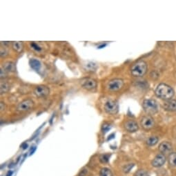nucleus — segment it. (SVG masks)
<instances>
[{"label":"nucleus","mask_w":176,"mask_h":176,"mask_svg":"<svg viewBox=\"0 0 176 176\" xmlns=\"http://www.w3.org/2000/svg\"><path fill=\"white\" fill-rule=\"evenodd\" d=\"M155 94L161 99L168 100H171L174 95L173 89L165 84H160L155 89Z\"/></svg>","instance_id":"nucleus-1"},{"label":"nucleus","mask_w":176,"mask_h":176,"mask_svg":"<svg viewBox=\"0 0 176 176\" xmlns=\"http://www.w3.org/2000/svg\"><path fill=\"white\" fill-rule=\"evenodd\" d=\"M147 71V64L145 62L139 61L134 64L131 69V74L134 77H142Z\"/></svg>","instance_id":"nucleus-2"},{"label":"nucleus","mask_w":176,"mask_h":176,"mask_svg":"<svg viewBox=\"0 0 176 176\" xmlns=\"http://www.w3.org/2000/svg\"><path fill=\"white\" fill-rule=\"evenodd\" d=\"M142 106H143V108L145 111V112L148 113V114H155L158 111V104L157 102L154 100H145L143 102Z\"/></svg>","instance_id":"nucleus-3"},{"label":"nucleus","mask_w":176,"mask_h":176,"mask_svg":"<svg viewBox=\"0 0 176 176\" xmlns=\"http://www.w3.org/2000/svg\"><path fill=\"white\" fill-rule=\"evenodd\" d=\"M104 111L110 115H115L119 111V104L117 101L109 100L104 104Z\"/></svg>","instance_id":"nucleus-4"},{"label":"nucleus","mask_w":176,"mask_h":176,"mask_svg":"<svg viewBox=\"0 0 176 176\" xmlns=\"http://www.w3.org/2000/svg\"><path fill=\"white\" fill-rule=\"evenodd\" d=\"M124 86V81L122 79H113L110 80L107 84V88L109 91H120Z\"/></svg>","instance_id":"nucleus-5"},{"label":"nucleus","mask_w":176,"mask_h":176,"mask_svg":"<svg viewBox=\"0 0 176 176\" xmlns=\"http://www.w3.org/2000/svg\"><path fill=\"white\" fill-rule=\"evenodd\" d=\"M140 124H141V126L144 129H145V130H150V129H151L154 126L155 122L153 117L147 115V116H144L142 117Z\"/></svg>","instance_id":"nucleus-6"},{"label":"nucleus","mask_w":176,"mask_h":176,"mask_svg":"<svg viewBox=\"0 0 176 176\" xmlns=\"http://www.w3.org/2000/svg\"><path fill=\"white\" fill-rule=\"evenodd\" d=\"M81 85L86 90H93L97 87V82L91 78H84L81 80Z\"/></svg>","instance_id":"nucleus-7"},{"label":"nucleus","mask_w":176,"mask_h":176,"mask_svg":"<svg viewBox=\"0 0 176 176\" xmlns=\"http://www.w3.org/2000/svg\"><path fill=\"white\" fill-rule=\"evenodd\" d=\"M34 106V102L31 100H25L20 102L17 106V110L19 111H26L30 110Z\"/></svg>","instance_id":"nucleus-8"},{"label":"nucleus","mask_w":176,"mask_h":176,"mask_svg":"<svg viewBox=\"0 0 176 176\" xmlns=\"http://www.w3.org/2000/svg\"><path fill=\"white\" fill-rule=\"evenodd\" d=\"M166 157L165 155L162 153H160V154H157L156 156L154 157V159L152 161V166L154 167H161L165 164L166 162Z\"/></svg>","instance_id":"nucleus-9"},{"label":"nucleus","mask_w":176,"mask_h":176,"mask_svg":"<svg viewBox=\"0 0 176 176\" xmlns=\"http://www.w3.org/2000/svg\"><path fill=\"white\" fill-rule=\"evenodd\" d=\"M35 94L37 95V97H45L46 95H48L50 93V90L47 87V86H44V85H39L37 86L36 88H35Z\"/></svg>","instance_id":"nucleus-10"},{"label":"nucleus","mask_w":176,"mask_h":176,"mask_svg":"<svg viewBox=\"0 0 176 176\" xmlns=\"http://www.w3.org/2000/svg\"><path fill=\"white\" fill-rule=\"evenodd\" d=\"M124 128L129 133H134L136 132L139 127H138L136 122L133 121V120H128L124 124Z\"/></svg>","instance_id":"nucleus-11"},{"label":"nucleus","mask_w":176,"mask_h":176,"mask_svg":"<svg viewBox=\"0 0 176 176\" xmlns=\"http://www.w3.org/2000/svg\"><path fill=\"white\" fill-rule=\"evenodd\" d=\"M171 150H172V145L168 142H163L160 144L159 151L162 154L164 155L170 153Z\"/></svg>","instance_id":"nucleus-12"},{"label":"nucleus","mask_w":176,"mask_h":176,"mask_svg":"<svg viewBox=\"0 0 176 176\" xmlns=\"http://www.w3.org/2000/svg\"><path fill=\"white\" fill-rule=\"evenodd\" d=\"M164 108L168 111H176V100L171 99L166 100L164 103Z\"/></svg>","instance_id":"nucleus-13"},{"label":"nucleus","mask_w":176,"mask_h":176,"mask_svg":"<svg viewBox=\"0 0 176 176\" xmlns=\"http://www.w3.org/2000/svg\"><path fill=\"white\" fill-rule=\"evenodd\" d=\"M29 64L30 67L36 71H39L42 67L41 62L37 59H30L29 61Z\"/></svg>","instance_id":"nucleus-14"},{"label":"nucleus","mask_w":176,"mask_h":176,"mask_svg":"<svg viewBox=\"0 0 176 176\" xmlns=\"http://www.w3.org/2000/svg\"><path fill=\"white\" fill-rule=\"evenodd\" d=\"M4 71H8V72H14L15 71V65L13 62H8L4 64Z\"/></svg>","instance_id":"nucleus-15"},{"label":"nucleus","mask_w":176,"mask_h":176,"mask_svg":"<svg viewBox=\"0 0 176 176\" xmlns=\"http://www.w3.org/2000/svg\"><path fill=\"white\" fill-rule=\"evenodd\" d=\"M13 50L16 51L17 53L22 52L23 50V44L22 42L16 41L13 42Z\"/></svg>","instance_id":"nucleus-16"},{"label":"nucleus","mask_w":176,"mask_h":176,"mask_svg":"<svg viewBox=\"0 0 176 176\" xmlns=\"http://www.w3.org/2000/svg\"><path fill=\"white\" fill-rule=\"evenodd\" d=\"M84 68L88 71H95L97 68V65L95 62H90L84 65Z\"/></svg>","instance_id":"nucleus-17"},{"label":"nucleus","mask_w":176,"mask_h":176,"mask_svg":"<svg viewBox=\"0 0 176 176\" xmlns=\"http://www.w3.org/2000/svg\"><path fill=\"white\" fill-rule=\"evenodd\" d=\"M169 164L172 167L176 166V153H171L169 156Z\"/></svg>","instance_id":"nucleus-18"},{"label":"nucleus","mask_w":176,"mask_h":176,"mask_svg":"<svg viewBox=\"0 0 176 176\" xmlns=\"http://www.w3.org/2000/svg\"><path fill=\"white\" fill-rule=\"evenodd\" d=\"M100 176H113V174L110 169L106 168V167H104V168H102L101 170H100Z\"/></svg>","instance_id":"nucleus-19"},{"label":"nucleus","mask_w":176,"mask_h":176,"mask_svg":"<svg viewBox=\"0 0 176 176\" xmlns=\"http://www.w3.org/2000/svg\"><path fill=\"white\" fill-rule=\"evenodd\" d=\"M158 137L156 136H151L149 137L146 140V144H148L149 146H155L158 142Z\"/></svg>","instance_id":"nucleus-20"},{"label":"nucleus","mask_w":176,"mask_h":176,"mask_svg":"<svg viewBox=\"0 0 176 176\" xmlns=\"http://www.w3.org/2000/svg\"><path fill=\"white\" fill-rule=\"evenodd\" d=\"M109 158H110V155L109 154H103L100 155V161L101 163H103V164L107 163V162L109 161Z\"/></svg>","instance_id":"nucleus-21"},{"label":"nucleus","mask_w":176,"mask_h":176,"mask_svg":"<svg viewBox=\"0 0 176 176\" xmlns=\"http://www.w3.org/2000/svg\"><path fill=\"white\" fill-rule=\"evenodd\" d=\"M0 89H1V93H6L7 91L9 90V85L7 83H3V82H1V86H0Z\"/></svg>","instance_id":"nucleus-22"},{"label":"nucleus","mask_w":176,"mask_h":176,"mask_svg":"<svg viewBox=\"0 0 176 176\" xmlns=\"http://www.w3.org/2000/svg\"><path fill=\"white\" fill-rule=\"evenodd\" d=\"M135 176H149V173L147 171L143 169H140V170L137 171L134 174Z\"/></svg>","instance_id":"nucleus-23"},{"label":"nucleus","mask_w":176,"mask_h":176,"mask_svg":"<svg viewBox=\"0 0 176 176\" xmlns=\"http://www.w3.org/2000/svg\"><path fill=\"white\" fill-rule=\"evenodd\" d=\"M135 164H126V165H125L124 166L123 168V171L125 173H128L130 172V171H131V169H132L133 167H134Z\"/></svg>","instance_id":"nucleus-24"},{"label":"nucleus","mask_w":176,"mask_h":176,"mask_svg":"<svg viewBox=\"0 0 176 176\" xmlns=\"http://www.w3.org/2000/svg\"><path fill=\"white\" fill-rule=\"evenodd\" d=\"M111 128V126L110 124H108L107 123H105V124H104L103 125H102V130L104 133H106L107 131H108L109 130H110Z\"/></svg>","instance_id":"nucleus-25"},{"label":"nucleus","mask_w":176,"mask_h":176,"mask_svg":"<svg viewBox=\"0 0 176 176\" xmlns=\"http://www.w3.org/2000/svg\"><path fill=\"white\" fill-rule=\"evenodd\" d=\"M30 45H31V47L33 48V49H34L35 50H36V51H41L42 50L41 47H39V46L37 45V44L35 43V42H32Z\"/></svg>","instance_id":"nucleus-26"},{"label":"nucleus","mask_w":176,"mask_h":176,"mask_svg":"<svg viewBox=\"0 0 176 176\" xmlns=\"http://www.w3.org/2000/svg\"><path fill=\"white\" fill-rule=\"evenodd\" d=\"M88 173V171L86 170V169H83L82 170L80 171V172L79 173L78 176H86L87 175Z\"/></svg>","instance_id":"nucleus-27"},{"label":"nucleus","mask_w":176,"mask_h":176,"mask_svg":"<svg viewBox=\"0 0 176 176\" xmlns=\"http://www.w3.org/2000/svg\"><path fill=\"white\" fill-rule=\"evenodd\" d=\"M1 53V57L6 56V55H7V51L6 50V49L4 50V48H1V53Z\"/></svg>","instance_id":"nucleus-28"},{"label":"nucleus","mask_w":176,"mask_h":176,"mask_svg":"<svg viewBox=\"0 0 176 176\" xmlns=\"http://www.w3.org/2000/svg\"><path fill=\"white\" fill-rule=\"evenodd\" d=\"M4 71H3V69H1V78H3V77H5L6 76V73H3ZM5 72H6V71H5Z\"/></svg>","instance_id":"nucleus-29"},{"label":"nucleus","mask_w":176,"mask_h":176,"mask_svg":"<svg viewBox=\"0 0 176 176\" xmlns=\"http://www.w3.org/2000/svg\"><path fill=\"white\" fill-rule=\"evenodd\" d=\"M22 148H23V149H26L28 147V144H26V143L25 144H22Z\"/></svg>","instance_id":"nucleus-30"},{"label":"nucleus","mask_w":176,"mask_h":176,"mask_svg":"<svg viewBox=\"0 0 176 176\" xmlns=\"http://www.w3.org/2000/svg\"><path fill=\"white\" fill-rule=\"evenodd\" d=\"M109 137H108V140H110L111 139H112V138H114V137H115V134H113H113H111Z\"/></svg>","instance_id":"nucleus-31"},{"label":"nucleus","mask_w":176,"mask_h":176,"mask_svg":"<svg viewBox=\"0 0 176 176\" xmlns=\"http://www.w3.org/2000/svg\"><path fill=\"white\" fill-rule=\"evenodd\" d=\"M4 109V103H3V102H1V111H3Z\"/></svg>","instance_id":"nucleus-32"},{"label":"nucleus","mask_w":176,"mask_h":176,"mask_svg":"<svg viewBox=\"0 0 176 176\" xmlns=\"http://www.w3.org/2000/svg\"><path fill=\"white\" fill-rule=\"evenodd\" d=\"M12 174H13L12 171H8V173H7V175H7V176H11V175H12Z\"/></svg>","instance_id":"nucleus-33"},{"label":"nucleus","mask_w":176,"mask_h":176,"mask_svg":"<svg viewBox=\"0 0 176 176\" xmlns=\"http://www.w3.org/2000/svg\"><path fill=\"white\" fill-rule=\"evenodd\" d=\"M106 46V44H104H104H102V45L99 46V47H98V48H101L102 47H104V46Z\"/></svg>","instance_id":"nucleus-34"}]
</instances>
